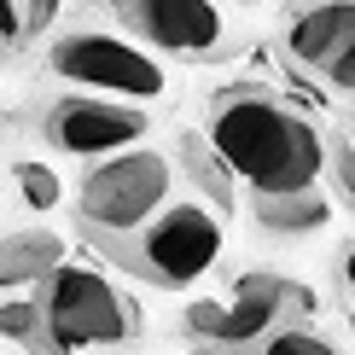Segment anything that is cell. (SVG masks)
I'll use <instances>...</instances> for the list:
<instances>
[{"mask_svg": "<svg viewBox=\"0 0 355 355\" xmlns=\"http://www.w3.org/2000/svg\"><path fill=\"white\" fill-rule=\"evenodd\" d=\"M152 116H146L135 99H116V94H94V87H76V94H58L41 111V140L64 157H111L128 152V146L146 140Z\"/></svg>", "mask_w": 355, "mask_h": 355, "instance_id": "ba28073f", "label": "cell"}, {"mask_svg": "<svg viewBox=\"0 0 355 355\" xmlns=\"http://www.w3.org/2000/svg\"><path fill=\"white\" fill-rule=\"evenodd\" d=\"M327 175H332V192L355 210V140L327 135Z\"/></svg>", "mask_w": 355, "mask_h": 355, "instance_id": "2e32d148", "label": "cell"}, {"mask_svg": "<svg viewBox=\"0 0 355 355\" xmlns=\"http://www.w3.org/2000/svg\"><path fill=\"white\" fill-rule=\"evenodd\" d=\"M181 164H187V175H192V187L210 198V210H233L239 181H233V169L221 164V152L210 146V135H181Z\"/></svg>", "mask_w": 355, "mask_h": 355, "instance_id": "7c38bea8", "label": "cell"}, {"mask_svg": "<svg viewBox=\"0 0 355 355\" xmlns=\"http://www.w3.org/2000/svg\"><path fill=\"white\" fill-rule=\"evenodd\" d=\"M12 187H18V198L29 210H53V204H64V181H58L53 164H41V157H24L18 169H12Z\"/></svg>", "mask_w": 355, "mask_h": 355, "instance_id": "5bb4252c", "label": "cell"}, {"mask_svg": "<svg viewBox=\"0 0 355 355\" xmlns=\"http://www.w3.org/2000/svg\"><path fill=\"white\" fill-rule=\"evenodd\" d=\"M233 6H257V0H233Z\"/></svg>", "mask_w": 355, "mask_h": 355, "instance_id": "44dd1931", "label": "cell"}, {"mask_svg": "<svg viewBox=\"0 0 355 355\" xmlns=\"http://www.w3.org/2000/svg\"><path fill=\"white\" fill-rule=\"evenodd\" d=\"M0 41H24V0H0Z\"/></svg>", "mask_w": 355, "mask_h": 355, "instance_id": "ac0fdd59", "label": "cell"}, {"mask_svg": "<svg viewBox=\"0 0 355 355\" xmlns=\"http://www.w3.org/2000/svg\"><path fill=\"white\" fill-rule=\"evenodd\" d=\"M175 169L164 152H146V146H128V152L94 157L76 187V227L82 239H94L99 250L128 239L135 227H146L157 210L169 204Z\"/></svg>", "mask_w": 355, "mask_h": 355, "instance_id": "7a4b0ae2", "label": "cell"}, {"mask_svg": "<svg viewBox=\"0 0 355 355\" xmlns=\"http://www.w3.org/2000/svg\"><path fill=\"white\" fill-rule=\"evenodd\" d=\"M58 12H64V0H24V35H41V29L58 24Z\"/></svg>", "mask_w": 355, "mask_h": 355, "instance_id": "e0dca14e", "label": "cell"}, {"mask_svg": "<svg viewBox=\"0 0 355 355\" xmlns=\"http://www.w3.org/2000/svg\"><path fill=\"white\" fill-rule=\"evenodd\" d=\"M41 309H47V338L53 355L70 349H116L140 332V303L116 291L99 268L82 262H58L41 279Z\"/></svg>", "mask_w": 355, "mask_h": 355, "instance_id": "277c9868", "label": "cell"}, {"mask_svg": "<svg viewBox=\"0 0 355 355\" xmlns=\"http://www.w3.org/2000/svg\"><path fill=\"white\" fill-rule=\"evenodd\" d=\"M250 355H344V344H332L327 332H315V327H303V320H291V327L268 332Z\"/></svg>", "mask_w": 355, "mask_h": 355, "instance_id": "9a60e30c", "label": "cell"}, {"mask_svg": "<svg viewBox=\"0 0 355 355\" xmlns=\"http://www.w3.org/2000/svg\"><path fill=\"white\" fill-rule=\"evenodd\" d=\"M58 262H64V239L58 233H41V227L6 233L0 239V297L18 291V286H41Z\"/></svg>", "mask_w": 355, "mask_h": 355, "instance_id": "30bf717a", "label": "cell"}, {"mask_svg": "<svg viewBox=\"0 0 355 355\" xmlns=\"http://www.w3.org/2000/svg\"><path fill=\"white\" fill-rule=\"evenodd\" d=\"M204 135L221 152L250 198H286V192H309L327 175V135L315 123L257 87H227L204 111Z\"/></svg>", "mask_w": 355, "mask_h": 355, "instance_id": "6da1fadb", "label": "cell"}, {"mask_svg": "<svg viewBox=\"0 0 355 355\" xmlns=\"http://www.w3.org/2000/svg\"><path fill=\"white\" fill-rule=\"evenodd\" d=\"M279 41L297 70L355 99V0H291Z\"/></svg>", "mask_w": 355, "mask_h": 355, "instance_id": "9c48e42d", "label": "cell"}, {"mask_svg": "<svg viewBox=\"0 0 355 355\" xmlns=\"http://www.w3.org/2000/svg\"><path fill=\"white\" fill-rule=\"evenodd\" d=\"M198 355H233V349H198Z\"/></svg>", "mask_w": 355, "mask_h": 355, "instance_id": "ffe728a7", "label": "cell"}, {"mask_svg": "<svg viewBox=\"0 0 355 355\" xmlns=\"http://www.w3.org/2000/svg\"><path fill=\"white\" fill-rule=\"evenodd\" d=\"M105 250L135 279H146V286L181 291V286H198V279L221 262L227 233H221V210H204V204H192V198H169L146 227H135L128 239H116Z\"/></svg>", "mask_w": 355, "mask_h": 355, "instance_id": "3957f363", "label": "cell"}, {"mask_svg": "<svg viewBox=\"0 0 355 355\" xmlns=\"http://www.w3.org/2000/svg\"><path fill=\"white\" fill-rule=\"evenodd\" d=\"M338 286H344V291H349V303H355V245L338 257Z\"/></svg>", "mask_w": 355, "mask_h": 355, "instance_id": "d6986e66", "label": "cell"}, {"mask_svg": "<svg viewBox=\"0 0 355 355\" xmlns=\"http://www.w3.org/2000/svg\"><path fill=\"white\" fill-rule=\"evenodd\" d=\"M315 297H309L303 279H286V274H239L233 279V291L221 303H192L187 309V338L198 349H257L268 332L291 327V320H303Z\"/></svg>", "mask_w": 355, "mask_h": 355, "instance_id": "5b68a950", "label": "cell"}, {"mask_svg": "<svg viewBox=\"0 0 355 355\" xmlns=\"http://www.w3.org/2000/svg\"><path fill=\"white\" fill-rule=\"evenodd\" d=\"M47 70L58 82L116 94V99H164L169 94V76L157 64V53L146 41L111 35V29H64V35H53Z\"/></svg>", "mask_w": 355, "mask_h": 355, "instance_id": "8992f818", "label": "cell"}, {"mask_svg": "<svg viewBox=\"0 0 355 355\" xmlns=\"http://www.w3.org/2000/svg\"><path fill=\"white\" fill-rule=\"evenodd\" d=\"M0 338L18 349H35V355H53V338H47V309H41V291L35 297H18L6 291L0 297Z\"/></svg>", "mask_w": 355, "mask_h": 355, "instance_id": "4fadbf2b", "label": "cell"}, {"mask_svg": "<svg viewBox=\"0 0 355 355\" xmlns=\"http://www.w3.org/2000/svg\"><path fill=\"white\" fill-rule=\"evenodd\" d=\"M250 216H257V227L274 233V239H309V233H320L332 221V198L320 187L286 192V198H250Z\"/></svg>", "mask_w": 355, "mask_h": 355, "instance_id": "8fae6325", "label": "cell"}, {"mask_svg": "<svg viewBox=\"0 0 355 355\" xmlns=\"http://www.w3.org/2000/svg\"><path fill=\"white\" fill-rule=\"evenodd\" d=\"M94 12H111L135 41H146L152 53L192 58L210 64L233 47V24L221 12V0H87Z\"/></svg>", "mask_w": 355, "mask_h": 355, "instance_id": "52a82bcc", "label": "cell"}]
</instances>
